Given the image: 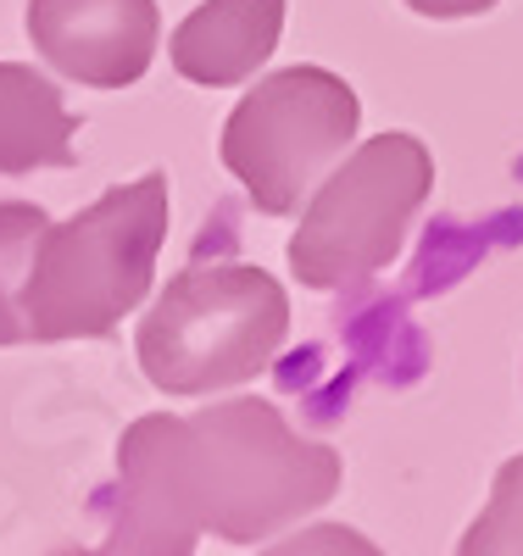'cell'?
I'll list each match as a JSON object with an SVG mask.
<instances>
[{
	"label": "cell",
	"mask_w": 523,
	"mask_h": 556,
	"mask_svg": "<svg viewBox=\"0 0 523 556\" xmlns=\"http://www.w3.org/2000/svg\"><path fill=\"white\" fill-rule=\"evenodd\" d=\"M340 451L262 395L134 417L117 440L107 556H189L207 534L267 545L340 495Z\"/></svg>",
	"instance_id": "6da1fadb"
},
{
	"label": "cell",
	"mask_w": 523,
	"mask_h": 556,
	"mask_svg": "<svg viewBox=\"0 0 523 556\" xmlns=\"http://www.w3.org/2000/svg\"><path fill=\"white\" fill-rule=\"evenodd\" d=\"M167 240V173L112 184L73 217H51L28 278L34 345L107 340L151 295Z\"/></svg>",
	"instance_id": "7a4b0ae2"
},
{
	"label": "cell",
	"mask_w": 523,
	"mask_h": 556,
	"mask_svg": "<svg viewBox=\"0 0 523 556\" xmlns=\"http://www.w3.org/2000/svg\"><path fill=\"white\" fill-rule=\"evenodd\" d=\"M290 340V295L267 267L207 262L157 290L134 329V356L151 390L201 401L262 379Z\"/></svg>",
	"instance_id": "3957f363"
},
{
	"label": "cell",
	"mask_w": 523,
	"mask_h": 556,
	"mask_svg": "<svg viewBox=\"0 0 523 556\" xmlns=\"http://www.w3.org/2000/svg\"><path fill=\"white\" fill-rule=\"evenodd\" d=\"M435 190V156L418 134H373L328 173L290 235L296 285L335 295L385 273Z\"/></svg>",
	"instance_id": "277c9868"
},
{
	"label": "cell",
	"mask_w": 523,
	"mask_h": 556,
	"mask_svg": "<svg viewBox=\"0 0 523 556\" xmlns=\"http://www.w3.org/2000/svg\"><path fill=\"white\" fill-rule=\"evenodd\" d=\"M357 134H362L357 89L340 73L301 62L262 73L246 89L217 134V156L240 178L257 212L301 217L317 184L357 151Z\"/></svg>",
	"instance_id": "5b68a950"
},
{
	"label": "cell",
	"mask_w": 523,
	"mask_h": 556,
	"mask_svg": "<svg viewBox=\"0 0 523 556\" xmlns=\"http://www.w3.org/2000/svg\"><path fill=\"white\" fill-rule=\"evenodd\" d=\"M28 39L51 73L128 89L151 73L162 17L157 0H28Z\"/></svg>",
	"instance_id": "8992f818"
},
{
	"label": "cell",
	"mask_w": 523,
	"mask_h": 556,
	"mask_svg": "<svg viewBox=\"0 0 523 556\" xmlns=\"http://www.w3.org/2000/svg\"><path fill=\"white\" fill-rule=\"evenodd\" d=\"M284 34V0H201L173 39V73L201 89H234L267 67Z\"/></svg>",
	"instance_id": "52a82bcc"
},
{
	"label": "cell",
	"mask_w": 523,
	"mask_h": 556,
	"mask_svg": "<svg viewBox=\"0 0 523 556\" xmlns=\"http://www.w3.org/2000/svg\"><path fill=\"white\" fill-rule=\"evenodd\" d=\"M78 117L62 89L28 62H0V178H23L39 167H73Z\"/></svg>",
	"instance_id": "ba28073f"
},
{
	"label": "cell",
	"mask_w": 523,
	"mask_h": 556,
	"mask_svg": "<svg viewBox=\"0 0 523 556\" xmlns=\"http://www.w3.org/2000/svg\"><path fill=\"white\" fill-rule=\"evenodd\" d=\"M45 217L34 201H0V345H34L28 329V278L39 256Z\"/></svg>",
	"instance_id": "9c48e42d"
},
{
	"label": "cell",
	"mask_w": 523,
	"mask_h": 556,
	"mask_svg": "<svg viewBox=\"0 0 523 556\" xmlns=\"http://www.w3.org/2000/svg\"><path fill=\"white\" fill-rule=\"evenodd\" d=\"M457 551L462 556H523V451L512 462H501L490 501L480 506V518L468 523Z\"/></svg>",
	"instance_id": "30bf717a"
},
{
	"label": "cell",
	"mask_w": 523,
	"mask_h": 556,
	"mask_svg": "<svg viewBox=\"0 0 523 556\" xmlns=\"http://www.w3.org/2000/svg\"><path fill=\"white\" fill-rule=\"evenodd\" d=\"M407 12L418 17H435V23H451V17H480V12H496L501 0H401Z\"/></svg>",
	"instance_id": "8fae6325"
}]
</instances>
